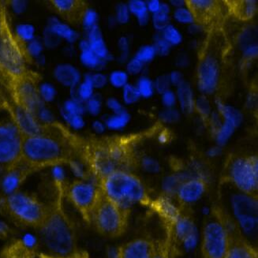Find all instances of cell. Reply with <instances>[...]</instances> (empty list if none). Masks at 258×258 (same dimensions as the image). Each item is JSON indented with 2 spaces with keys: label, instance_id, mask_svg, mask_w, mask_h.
Listing matches in <instances>:
<instances>
[{
  "label": "cell",
  "instance_id": "34",
  "mask_svg": "<svg viewBox=\"0 0 258 258\" xmlns=\"http://www.w3.org/2000/svg\"><path fill=\"white\" fill-rule=\"evenodd\" d=\"M81 60L84 65L89 68H97L100 67L103 63V60L100 59L89 47H85L82 49Z\"/></svg>",
  "mask_w": 258,
  "mask_h": 258
},
{
  "label": "cell",
  "instance_id": "62",
  "mask_svg": "<svg viewBox=\"0 0 258 258\" xmlns=\"http://www.w3.org/2000/svg\"><path fill=\"white\" fill-rule=\"evenodd\" d=\"M6 8L4 5L0 4V29L2 26L3 16H4V12H5Z\"/></svg>",
  "mask_w": 258,
  "mask_h": 258
},
{
  "label": "cell",
  "instance_id": "47",
  "mask_svg": "<svg viewBox=\"0 0 258 258\" xmlns=\"http://www.w3.org/2000/svg\"><path fill=\"white\" fill-rule=\"evenodd\" d=\"M145 64L142 63L139 60L134 57L132 59L128 62L127 71L131 75H137L142 73L145 68Z\"/></svg>",
  "mask_w": 258,
  "mask_h": 258
},
{
  "label": "cell",
  "instance_id": "32",
  "mask_svg": "<svg viewBox=\"0 0 258 258\" xmlns=\"http://www.w3.org/2000/svg\"><path fill=\"white\" fill-rule=\"evenodd\" d=\"M152 25L156 33H161L168 25L171 23V14L165 13L164 11H160L158 13L151 15Z\"/></svg>",
  "mask_w": 258,
  "mask_h": 258
},
{
  "label": "cell",
  "instance_id": "56",
  "mask_svg": "<svg viewBox=\"0 0 258 258\" xmlns=\"http://www.w3.org/2000/svg\"><path fill=\"white\" fill-rule=\"evenodd\" d=\"M204 29H205V28L203 26H201L199 23H196V22L191 24V25L188 26L187 28L188 33L192 36L200 34L203 32Z\"/></svg>",
  "mask_w": 258,
  "mask_h": 258
},
{
  "label": "cell",
  "instance_id": "42",
  "mask_svg": "<svg viewBox=\"0 0 258 258\" xmlns=\"http://www.w3.org/2000/svg\"><path fill=\"white\" fill-rule=\"evenodd\" d=\"M160 102L164 108L177 107V97L174 89H171L160 95Z\"/></svg>",
  "mask_w": 258,
  "mask_h": 258
},
{
  "label": "cell",
  "instance_id": "2",
  "mask_svg": "<svg viewBox=\"0 0 258 258\" xmlns=\"http://www.w3.org/2000/svg\"><path fill=\"white\" fill-rule=\"evenodd\" d=\"M86 161L97 180L114 171H131L135 164L133 146L125 138L89 143L85 149Z\"/></svg>",
  "mask_w": 258,
  "mask_h": 258
},
{
  "label": "cell",
  "instance_id": "54",
  "mask_svg": "<svg viewBox=\"0 0 258 258\" xmlns=\"http://www.w3.org/2000/svg\"><path fill=\"white\" fill-rule=\"evenodd\" d=\"M161 1L160 0H151V1H147L146 6H147L148 11L150 15H155L158 13L161 8Z\"/></svg>",
  "mask_w": 258,
  "mask_h": 258
},
{
  "label": "cell",
  "instance_id": "12",
  "mask_svg": "<svg viewBox=\"0 0 258 258\" xmlns=\"http://www.w3.org/2000/svg\"><path fill=\"white\" fill-rule=\"evenodd\" d=\"M22 160V132L13 122H0V167L10 171Z\"/></svg>",
  "mask_w": 258,
  "mask_h": 258
},
{
  "label": "cell",
  "instance_id": "37",
  "mask_svg": "<svg viewBox=\"0 0 258 258\" xmlns=\"http://www.w3.org/2000/svg\"><path fill=\"white\" fill-rule=\"evenodd\" d=\"M129 119V114L123 110L121 112L117 113L108 118L107 120V125L111 129H121L126 125Z\"/></svg>",
  "mask_w": 258,
  "mask_h": 258
},
{
  "label": "cell",
  "instance_id": "11",
  "mask_svg": "<svg viewBox=\"0 0 258 258\" xmlns=\"http://www.w3.org/2000/svg\"><path fill=\"white\" fill-rule=\"evenodd\" d=\"M66 195L82 218L90 224L92 215L101 199V189L98 184L78 180L68 185Z\"/></svg>",
  "mask_w": 258,
  "mask_h": 258
},
{
  "label": "cell",
  "instance_id": "59",
  "mask_svg": "<svg viewBox=\"0 0 258 258\" xmlns=\"http://www.w3.org/2000/svg\"><path fill=\"white\" fill-rule=\"evenodd\" d=\"M153 258H170L169 252L164 246L158 245Z\"/></svg>",
  "mask_w": 258,
  "mask_h": 258
},
{
  "label": "cell",
  "instance_id": "43",
  "mask_svg": "<svg viewBox=\"0 0 258 258\" xmlns=\"http://www.w3.org/2000/svg\"><path fill=\"white\" fill-rule=\"evenodd\" d=\"M93 84H92L90 76H88L86 80L82 84L79 88V97L83 100H89L93 97Z\"/></svg>",
  "mask_w": 258,
  "mask_h": 258
},
{
  "label": "cell",
  "instance_id": "9",
  "mask_svg": "<svg viewBox=\"0 0 258 258\" xmlns=\"http://www.w3.org/2000/svg\"><path fill=\"white\" fill-rule=\"evenodd\" d=\"M130 213V210L122 209L103 195L92 215L90 224L101 235L115 238L126 230Z\"/></svg>",
  "mask_w": 258,
  "mask_h": 258
},
{
  "label": "cell",
  "instance_id": "51",
  "mask_svg": "<svg viewBox=\"0 0 258 258\" xmlns=\"http://www.w3.org/2000/svg\"><path fill=\"white\" fill-rule=\"evenodd\" d=\"M39 258H89V254L86 251H78L68 256H60L50 254V253H40L38 254Z\"/></svg>",
  "mask_w": 258,
  "mask_h": 258
},
{
  "label": "cell",
  "instance_id": "24",
  "mask_svg": "<svg viewBox=\"0 0 258 258\" xmlns=\"http://www.w3.org/2000/svg\"><path fill=\"white\" fill-rule=\"evenodd\" d=\"M170 231L177 242L182 243L186 238L197 234V228L190 217L182 214L171 226Z\"/></svg>",
  "mask_w": 258,
  "mask_h": 258
},
{
  "label": "cell",
  "instance_id": "3",
  "mask_svg": "<svg viewBox=\"0 0 258 258\" xmlns=\"http://www.w3.org/2000/svg\"><path fill=\"white\" fill-rule=\"evenodd\" d=\"M222 202L224 209L240 234L250 243L258 234L257 195H249L238 190L226 180L222 187ZM251 244V243H250Z\"/></svg>",
  "mask_w": 258,
  "mask_h": 258
},
{
  "label": "cell",
  "instance_id": "63",
  "mask_svg": "<svg viewBox=\"0 0 258 258\" xmlns=\"http://www.w3.org/2000/svg\"><path fill=\"white\" fill-rule=\"evenodd\" d=\"M94 128L97 130V131H99V132H101V131L104 130V125H102L100 122H96V123L94 124Z\"/></svg>",
  "mask_w": 258,
  "mask_h": 258
},
{
  "label": "cell",
  "instance_id": "22",
  "mask_svg": "<svg viewBox=\"0 0 258 258\" xmlns=\"http://www.w3.org/2000/svg\"><path fill=\"white\" fill-rule=\"evenodd\" d=\"M226 258H258L257 249L241 235L234 232L231 246Z\"/></svg>",
  "mask_w": 258,
  "mask_h": 258
},
{
  "label": "cell",
  "instance_id": "16",
  "mask_svg": "<svg viewBox=\"0 0 258 258\" xmlns=\"http://www.w3.org/2000/svg\"><path fill=\"white\" fill-rule=\"evenodd\" d=\"M49 4L62 19L71 25L82 24L89 9L87 4L82 0H52Z\"/></svg>",
  "mask_w": 258,
  "mask_h": 258
},
{
  "label": "cell",
  "instance_id": "19",
  "mask_svg": "<svg viewBox=\"0 0 258 258\" xmlns=\"http://www.w3.org/2000/svg\"><path fill=\"white\" fill-rule=\"evenodd\" d=\"M152 206L159 217L164 220L169 228L182 215V212L178 206L173 202L172 198L166 195L160 197L157 200L152 202Z\"/></svg>",
  "mask_w": 258,
  "mask_h": 258
},
{
  "label": "cell",
  "instance_id": "6",
  "mask_svg": "<svg viewBox=\"0 0 258 258\" xmlns=\"http://www.w3.org/2000/svg\"><path fill=\"white\" fill-rule=\"evenodd\" d=\"M31 62L29 48L24 39L13 31L6 10L0 29V78L25 73Z\"/></svg>",
  "mask_w": 258,
  "mask_h": 258
},
{
  "label": "cell",
  "instance_id": "41",
  "mask_svg": "<svg viewBox=\"0 0 258 258\" xmlns=\"http://www.w3.org/2000/svg\"><path fill=\"white\" fill-rule=\"evenodd\" d=\"M110 83L115 88H123L127 85L128 74L122 71H115L110 75Z\"/></svg>",
  "mask_w": 258,
  "mask_h": 258
},
{
  "label": "cell",
  "instance_id": "10",
  "mask_svg": "<svg viewBox=\"0 0 258 258\" xmlns=\"http://www.w3.org/2000/svg\"><path fill=\"white\" fill-rule=\"evenodd\" d=\"M227 181L243 193L256 195L258 160L256 156L233 157L227 165Z\"/></svg>",
  "mask_w": 258,
  "mask_h": 258
},
{
  "label": "cell",
  "instance_id": "31",
  "mask_svg": "<svg viewBox=\"0 0 258 258\" xmlns=\"http://www.w3.org/2000/svg\"><path fill=\"white\" fill-rule=\"evenodd\" d=\"M171 19L177 23L184 26H188L195 22L193 15L186 6L174 9L171 13Z\"/></svg>",
  "mask_w": 258,
  "mask_h": 258
},
{
  "label": "cell",
  "instance_id": "7",
  "mask_svg": "<svg viewBox=\"0 0 258 258\" xmlns=\"http://www.w3.org/2000/svg\"><path fill=\"white\" fill-rule=\"evenodd\" d=\"M3 209L11 218L19 224L40 230L49 213L50 206L40 202L36 197L15 192L6 197Z\"/></svg>",
  "mask_w": 258,
  "mask_h": 258
},
{
  "label": "cell",
  "instance_id": "48",
  "mask_svg": "<svg viewBox=\"0 0 258 258\" xmlns=\"http://www.w3.org/2000/svg\"><path fill=\"white\" fill-rule=\"evenodd\" d=\"M168 78H169L170 82L172 87L176 88L179 86L180 84H182L185 80L184 78L183 73L180 70H174L168 74Z\"/></svg>",
  "mask_w": 258,
  "mask_h": 258
},
{
  "label": "cell",
  "instance_id": "1",
  "mask_svg": "<svg viewBox=\"0 0 258 258\" xmlns=\"http://www.w3.org/2000/svg\"><path fill=\"white\" fill-rule=\"evenodd\" d=\"M22 132V160L32 171L72 164L76 147L68 131L55 124L40 125L38 132Z\"/></svg>",
  "mask_w": 258,
  "mask_h": 258
},
{
  "label": "cell",
  "instance_id": "17",
  "mask_svg": "<svg viewBox=\"0 0 258 258\" xmlns=\"http://www.w3.org/2000/svg\"><path fill=\"white\" fill-rule=\"evenodd\" d=\"M207 189V182L204 177H194L181 184L177 190V200L182 205H191L199 202Z\"/></svg>",
  "mask_w": 258,
  "mask_h": 258
},
{
  "label": "cell",
  "instance_id": "14",
  "mask_svg": "<svg viewBox=\"0 0 258 258\" xmlns=\"http://www.w3.org/2000/svg\"><path fill=\"white\" fill-rule=\"evenodd\" d=\"M215 104L216 110L221 116L222 122L218 130L213 134V136L217 146L224 147L235 134L237 128L242 124L243 115L238 108L226 104L220 99H216Z\"/></svg>",
  "mask_w": 258,
  "mask_h": 258
},
{
  "label": "cell",
  "instance_id": "30",
  "mask_svg": "<svg viewBox=\"0 0 258 258\" xmlns=\"http://www.w3.org/2000/svg\"><path fill=\"white\" fill-rule=\"evenodd\" d=\"M136 87L142 98H152L156 93L153 79L146 75L141 77L139 79Z\"/></svg>",
  "mask_w": 258,
  "mask_h": 258
},
{
  "label": "cell",
  "instance_id": "61",
  "mask_svg": "<svg viewBox=\"0 0 258 258\" xmlns=\"http://www.w3.org/2000/svg\"><path fill=\"white\" fill-rule=\"evenodd\" d=\"M168 4L171 6V8H174V9H177V8H182V7H185V1H183V0H175V1H170Z\"/></svg>",
  "mask_w": 258,
  "mask_h": 258
},
{
  "label": "cell",
  "instance_id": "35",
  "mask_svg": "<svg viewBox=\"0 0 258 258\" xmlns=\"http://www.w3.org/2000/svg\"><path fill=\"white\" fill-rule=\"evenodd\" d=\"M152 44L157 51V56L167 57L171 54L172 47L161 37L160 33H156Z\"/></svg>",
  "mask_w": 258,
  "mask_h": 258
},
{
  "label": "cell",
  "instance_id": "60",
  "mask_svg": "<svg viewBox=\"0 0 258 258\" xmlns=\"http://www.w3.org/2000/svg\"><path fill=\"white\" fill-rule=\"evenodd\" d=\"M157 140L160 144H166L169 142L170 135L167 131H163L159 133Z\"/></svg>",
  "mask_w": 258,
  "mask_h": 258
},
{
  "label": "cell",
  "instance_id": "5",
  "mask_svg": "<svg viewBox=\"0 0 258 258\" xmlns=\"http://www.w3.org/2000/svg\"><path fill=\"white\" fill-rule=\"evenodd\" d=\"M50 206L49 213L39 231L50 254L65 256L76 252L75 228L59 202Z\"/></svg>",
  "mask_w": 258,
  "mask_h": 258
},
{
  "label": "cell",
  "instance_id": "44",
  "mask_svg": "<svg viewBox=\"0 0 258 258\" xmlns=\"http://www.w3.org/2000/svg\"><path fill=\"white\" fill-rule=\"evenodd\" d=\"M242 52L244 59L247 60V61L257 58L258 46L256 42L244 46L243 47H242Z\"/></svg>",
  "mask_w": 258,
  "mask_h": 258
},
{
  "label": "cell",
  "instance_id": "46",
  "mask_svg": "<svg viewBox=\"0 0 258 258\" xmlns=\"http://www.w3.org/2000/svg\"><path fill=\"white\" fill-rule=\"evenodd\" d=\"M97 15L94 11H92V10L88 9L87 12H86V15H85V18H84L83 22H82V25H83L86 29H90L94 27V26H97Z\"/></svg>",
  "mask_w": 258,
  "mask_h": 258
},
{
  "label": "cell",
  "instance_id": "52",
  "mask_svg": "<svg viewBox=\"0 0 258 258\" xmlns=\"http://www.w3.org/2000/svg\"><path fill=\"white\" fill-rule=\"evenodd\" d=\"M90 79H91L93 87L98 88V89H101L102 87H104L107 82V78L104 75H102V74H96V75H91Z\"/></svg>",
  "mask_w": 258,
  "mask_h": 258
},
{
  "label": "cell",
  "instance_id": "40",
  "mask_svg": "<svg viewBox=\"0 0 258 258\" xmlns=\"http://www.w3.org/2000/svg\"><path fill=\"white\" fill-rule=\"evenodd\" d=\"M153 82H154L155 91L157 94H163L164 92L172 89L169 78H168V74L159 75L155 80H153Z\"/></svg>",
  "mask_w": 258,
  "mask_h": 258
},
{
  "label": "cell",
  "instance_id": "4",
  "mask_svg": "<svg viewBox=\"0 0 258 258\" xmlns=\"http://www.w3.org/2000/svg\"><path fill=\"white\" fill-rule=\"evenodd\" d=\"M98 185L106 198L130 211L133 206L148 202L146 185L131 171H114L99 179Z\"/></svg>",
  "mask_w": 258,
  "mask_h": 258
},
{
  "label": "cell",
  "instance_id": "18",
  "mask_svg": "<svg viewBox=\"0 0 258 258\" xmlns=\"http://www.w3.org/2000/svg\"><path fill=\"white\" fill-rule=\"evenodd\" d=\"M158 245L151 240L138 238L123 244L117 250V258H153Z\"/></svg>",
  "mask_w": 258,
  "mask_h": 258
},
{
  "label": "cell",
  "instance_id": "8",
  "mask_svg": "<svg viewBox=\"0 0 258 258\" xmlns=\"http://www.w3.org/2000/svg\"><path fill=\"white\" fill-rule=\"evenodd\" d=\"M235 231H238L224 213H216L204 227L202 258H226Z\"/></svg>",
  "mask_w": 258,
  "mask_h": 258
},
{
  "label": "cell",
  "instance_id": "45",
  "mask_svg": "<svg viewBox=\"0 0 258 258\" xmlns=\"http://www.w3.org/2000/svg\"><path fill=\"white\" fill-rule=\"evenodd\" d=\"M0 111H5L9 113L11 118H14L16 113V109L11 104V102L6 97L5 95L0 89Z\"/></svg>",
  "mask_w": 258,
  "mask_h": 258
},
{
  "label": "cell",
  "instance_id": "58",
  "mask_svg": "<svg viewBox=\"0 0 258 258\" xmlns=\"http://www.w3.org/2000/svg\"><path fill=\"white\" fill-rule=\"evenodd\" d=\"M19 32H20V36L22 39L31 38L33 35V29L30 26H24L19 28Z\"/></svg>",
  "mask_w": 258,
  "mask_h": 258
},
{
  "label": "cell",
  "instance_id": "20",
  "mask_svg": "<svg viewBox=\"0 0 258 258\" xmlns=\"http://www.w3.org/2000/svg\"><path fill=\"white\" fill-rule=\"evenodd\" d=\"M198 176L203 177V175L197 169L177 171L174 174L167 175L162 181V189L164 191V195L170 198L175 197L177 190L181 184L183 183L189 178Z\"/></svg>",
  "mask_w": 258,
  "mask_h": 258
},
{
  "label": "cell",
  "instance_id": "25",
  "mask_svg": "<svg viewBox=\"0 0 258 258\" xmlns=\"http://www.w3.org/2000/svg\"><path fill=\"white\" fill-rule=\"evenodd\" d=\"M34 245L33 237L27 235L7 249L6 258H33L35 256Z\"/></svg>",
  "mask_w": 258,
  "mask_h": 258
},
{
  "label": "cell",
  "instance_id": "57",
  "mask_svg": "<svg viewBox=\"0 0 258 258\" xmlns=\"http://www.w3.org/2000/svg\"><path fill=\"white\" fill-rule=\"evenodd\" d=\"M221 153L222 147L216 145V146H212V147L208 149L207 152H206V155H207L209 158H216V157H219L221 154Z\"/></svg>",
  "mask_w": 258,
  "mask_h": 258
},
{
  "label": "cell",
  "instance_id": "27",
  "mask_svg": "<svg viewBox=\"0 0 258 258\" xmlns=\"http://www.w3.org/2000/svg\"><path fill=\"white\" fill-rule=\"evenodd\" d=\"M130 13L136 17L137 20L141 26H147L150 22L151 15L148 11L146 2L142 0L131 1L128 4Z\"/></svg>",
  "mask_w": 258,
  "mask_h": 258
},
{
  "label": "cell",
  "instance_id": "13",
  "mask_svg": "<svg viewBox=\"0 0 258 258\" xmlns=\"http://www.w3.org/2000/svg\"><path fill=\"white\" fill-rule=\"evenodd\" d=\"M220 80V65L217 55L203 51L197 67V87L201 94L209 96L216 93Z\"/></svg>",
  "mask_w": 258,
  "mask_h": 258
},
{
  "label": "cell",
  "instance_id": "55",
  "mask_svg": "<svg viewBox=\"0 0 258 258\" xmlns=\"http://www.w3.org/2000/svg\"><path fill=\"white\" fill-rule=\"evenodd\" d=\"M107 107H109L111 111H114L115 114L121 112L123 111L122 109V105L120 104L119 102L115 98H110L107 100Z\"/></svg>",
  "mask_w": 258,
  "mask_h": 258
},
{
  "label": "cell",
  "instance_id": "26",
  "mask_svg": "<svg viewBox=\"0 0 258 258\" xmlns=\"http://www.w3.org/2000/svg\"><path fill=\"white\" fill-rule=\"evenodd\" d=\"M89 48L100 58L104 60L108 58V50L102 37L101 32L98 26H94L89 30L88 37Z\"/></svg>",
  "mask_w": 258,
  "mask_h": 258
},
{
  "label": "cell",
  "instance_id": "38",
  "mask_svg": "<svg viewBox=\"0 0 258 258\" xmlns=\"http://www.w3.org/2000/svg\"><path fill=\"white\" fill-rule=\"evenodd\" d=\"M122 98L125 104H133L139 101L142 97L139 94V90L137 89L136 86H132L127 84L125 87L122 88Z\"/></svg>",
  "mask_w": 258,
  "mask_h": 258
},
{
  "label": "cell",
  "instance_id": "33",
  "mask_svg": "<svg viewBox=\"0 0 258 258\" xmlns=\"http://www.w3.org/2000/svg\"><path fill=\"white\" fill-rule=\"evenodd\" d=\"M157 57V51L155 50L153 44H146L139 48V51H137L135 58L146 65L153 62Z\"/></svg>",
  "mask_w": 258,
  "mask_h": 258
},
{
  "label": "cell",
  "instance_id": "49",
  "mask_svg": "<svg viewBox=\"0 0 258 258\" xmlns=\"http://www.w3.org/2000/svg\"><path fill=\"white\" fill-rule=\"evenodd\" d=\"M130 11L127 5L121 4L117 8L116 20L121 24H125L129 21Z\"/></svg>",
  "mask_w": 258,
  "mask_h": 258
},
{
  "label": "cell",
  "instance_id": "28",
  "mask_svg": "<svg viewBox=\"0 0 258 258\" xmlns=\"http://www.w3.org/2000/svg\"><path fill=\"white\" fill-rule=\"evenodd\" d=\"M161 37L171 46L178 47L183 42V34L174 24L171 23L160 33Z\"/></svg>",
  "mask_w": 258,
  "mask_h": 258
},
{
  "label": "cell",
  "instance_id": "21",
  "mask_svg": "<svg viewBox=\"0 0 258 258\" xmlns=\"http://www.w3.org/2000/svg\"><path fill=\"white\" fill-rule=\"evenodd\" d=\"M175 92L177 97V106H178L180 112L183 115L193 114L196 96L190 83L186 80L184 81L175 88Z\"/></svg>",
  "mask_w": 258,
  "mask_h": 258
},
{
  "label": "cell",
  "instance_id": "53",
  "mask_svg": "<svg viewBox=\"0 0 258 258\" xmlns=\"http://www.w3.org/2000/svg\"><path fill=\"white\" fill-rule=\"evenodd\" d=\"M100 107H101V104L98 99L92 97L87 101L88 110L93 115L98 114L99 111H100Z\"/></svg>",
  "mask_w": 258,
  "mask_h": 258
},
{
  "label": "cell",
  "instance_id": "36",
  "mask_svg": "<svg viewBox=\"0 0 258 258\" xmlns=\"http://www.w3.org/2000/svg\"><path fill=\"white\" fill-rule=\"evenodd\" d=\"M182 113L177 107L173 108H163L159 112L158 117L163 123L174 124L176 123L181 118Z\"/></svg>",
  "mask_w": 258,
  "mask_h": 258
},
{
  "label": "cell",
  "instance_id": "15",
  "mask_svg": "<svg viewBox=\"0 0 258 258\" xmlns=\"http://www.w3.org/2000/svg\"><path fill=\"white\" fill-rule=\"evenodd\" d=\"M220 2L213 0H186L185 6L195 18V22L206 29L221 15Z\"/></svg>",
  "mask_w": 258,
  "mask_h": 258
},
{
  "label": "cell",
  "instance_id": "50",
  "mask_svg": "<svg viewBox=\"0 0 258 258\" xmlns=\"http://www.w3.org/2000/svg\"><path fill=\"white\" fill-rule=\"evenodd\" d=\"M175 67L180 71L188 68L189 64H190V59H189V55L185 52L178 53V55L175 57Z\"/></svg>",
  "mask_w": 258,
  "mask_h": 258
},
{
  "label": "cell",
  "instance_id": "23",
  "mask_svg": "<svg viewBox=\"0 0 258 258\" xmlns=\"http://www.w3.org/2000/svg\"><path fill=\"white\" fill-rule=\"evenodd\" d=\"M233 16L243 22L252 20L257 11V2L255 0H241L225 2Z\"/></svg>",
  "mask_w": 258,
  "mask_h": 258
},
{
  "label": "cell",
  "instance_id": "29",
  "mask_svg": "<svg viewBox=\"0 0 258 258\" xmlns=\"http://www.w3.org/2000/svg\"><path fill=\"white\" fill-rule=\"evenodd\" d=\"M212 111H213V108L208 96L201 94L200 96L196 97L195 112L198 113L202 119L207 122Z\"/></svg>",
  "mask_w": 258,
  "mask_h": 258
},
{
  "label": "cell",
  "instance_id": "39",
  "mask_svg": "<svg viewBox=\"0 0 258 258\" xmlns=\"http://www.w3.org/2000/svg\"><path fill=\"white\" fill-rule=\"evenodd\" d=\"M141 166L144 171L150 174H159L161 171V164L157 159L151 157H145L141 160Z\"/></svg>",
  "mask_w": 258,
  "mask_h": 258
}]
</instances>
